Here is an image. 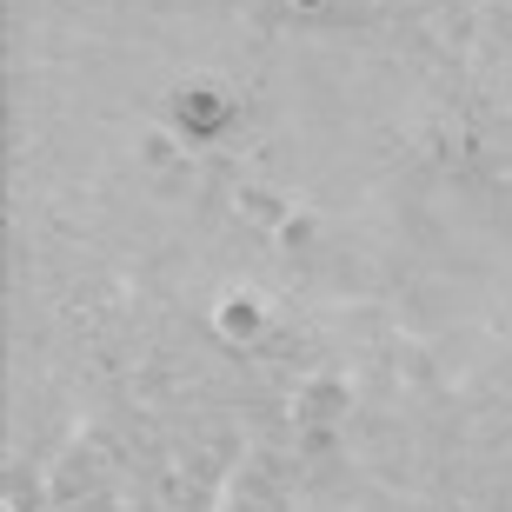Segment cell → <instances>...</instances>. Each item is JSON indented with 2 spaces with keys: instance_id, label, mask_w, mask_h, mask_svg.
Listing matches in <instances>:
<instances>
[{
  "instance_id": "3957f363",
  "label": "cell",
  "mask_w": 512,
  "mask_h": 512,
  "mask_svg": "<svg viewBox=\"0 0 512 512\" xmlns=\"http://www.w3.org/2000/svg\"><path fill=\"white\" fill-rule=\"evenodd\" d=\"M340 406H346L340 386H313V393H306V419H326V413H340Z\"/></svg>"
},
{
  "instance_id": "7a4b0ae2",
  "label": "cell",
  "mask_w": 512,
  "mask_h": 512,
  "mask_svg": "<svg viewBox=\"0 0 512 512\" xmlns=\"http://www.w3.org/2000/svg\"><path fill=\"white\" fill-rule=\"evenodd\" d=\"M220 333H227V340H253V333H260V313H253V306H227V313H220Z\"/></svg>"
},
{
  "instance_id": "6da1fadb",
  "label": "cell",
  "mask_w": 512,
  "mask_h": 512,
  "mask_svg": "<svg viewBox=\"0 0 512 512\" xmlns=\"http://www.w3.org/2000/svg\"><path fill=\"white\" fill-rule=\"evenodd\" d=\"M180 120H187L193 133H213L220 120H227V100L220 94H180Z\"/></svg>"
}]
</instances>
